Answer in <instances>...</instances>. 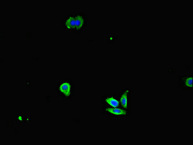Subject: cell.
I'll use <instances>...</instances> for the list:
<instances>
[{
  "mask_svg": "<svg viewBox=\"0 0 193 145\" xmlns=\"http://www.w3.org/2000/svg\"><path fill=\"white\" fill-rule=\"evenodd\" d=\"M105 111L113 115H118V116L126 115V112L125 110H123L122 109L119 108H107L105 109Z\"/></svg>",
  "mask_w": 193,
  "mask_h": 145,
  "instance_id": "3",
  "label": "cell"
},
{
  "mask_svg": "<svg viewBox=\"0 0 193 145\" xmlns=\"http://www.w3.org/2000/svg\"><path fill=\"white\" fill-rule=\"evenodd\" d=\"M184 84L189 88H193V77L188 76L184 79Z\"/></svg>",
  "mask_w": 193,
  "mask_h": 145,
  "instance_id": "6",
  "label": "cell"
},
{
  "mask_svg": "<svg viewBox=\"0 0 193 145\" xmlns=\"http://www.w3.org/2000/svg\"><path fill=\"white\" fill-rule=\"evenodd\" d=\"M105 102L113 108H117L119 106V102L113 97H108L105 99Z\"/></svg>",
  "mask_w": 193,
  "mask_h": 145,
  "instance_id": "4",
  "label": "cell"
},
{
  "mask_svg": "<svg viewBox=\"0 0 193 145\" xmlns=\"http://www.w3.org/2000/svg\"><path fill=\"white\" fill-rule=\"evenodd\" d=\"M59 91L65 96H69L72 93V85L68 81H64L59 85Z\"/></svg>",
  "mask_w": 193,
  "mask_h": 145,
  "instance_id": "2",
  "label": "cell"
},
{
  "mask_svg": "<svg viewBox=\"0 0 193 145\" xmlns=\"http://www.w3.org/2000/svg\"><path fill=\"white\" fill-rule=\"evenodd\" d=\"M86 22L85 17L83 15L77 14L68 16L64 21V26L71 31H78L84 27Z\"/></svg>",
  "mask_w": 193,
  "mask_h": 145,
  "instance_id": "1",
  "label": "cell"
},
{
  "mask_svg": "<svg viewBox=\"0 0 193 145\" xmlns=\"http://www.w3.org/2000/svg\"><path fill=\"white\" fill-rule=\"evenodd\" d=\"M130 90H127L124 91V93H123L122 96L120 97V102L121 104L123 105V108H127V95H128V93H129Z\"/></svg>",
  "mask_w": 193,
  "mask_h": 145,
  "instance_id": "5",
  "label": "cell"
}]
</instances>
